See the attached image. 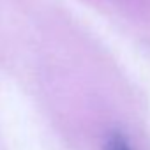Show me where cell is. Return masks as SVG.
Segmentation results:
<instances>
[{"instance_id":"obj_1","label":"cell","mask_w":150,"mask_h":150,"mask_svg":"<svg viewBox=\"0 0 150 150\" xmlns=\"http://www.w3.org/2000/svg\"><path fill=\"white\" fill-rule=\"evenodd\" d=\"M106 150H131L127 139L124 134L120 132H113L110 138H108V145H106Z\"/></svg>"}]
</instances>
